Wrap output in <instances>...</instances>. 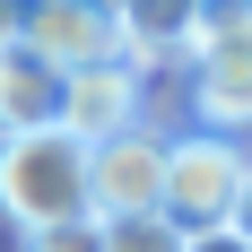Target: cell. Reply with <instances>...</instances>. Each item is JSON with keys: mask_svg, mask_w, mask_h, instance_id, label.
<instances>
[{"mask_svg": "<svg viewBox=\"0 0 252 252\" xmlns=\"http://www.w3.org/2000/svg\"><path fill=\"white\" fill-rule=\"evenodd\" d=\"M18 44H35L44 61H61V70L130 61V52H122V18H113V0H61V9H26Z\"/></svg>", "mask_w": 252, "mask_h": 252, "instance_id": "5b68a950", "label": "cell"}, {"mask_svg": "<svg viewBox=\"0 0 252 252\" xmlns=\"http://www.w3.org/2000/svg\"><path fill=\"white\" fill-rule=\"evenodd\" d=\"M87 191H96V218L157 209V200H165V130H157V122H130V130H113V139H96Z\"/></svg>", "mask_w": 252, "mask_h": 252, "instance_id": "277c9868", "label": "cell"}, {"mask_svg": "<svg viewBox=\"0 0 252 252\" xmlns=\"http://www.w3.org/2000/svg\"><path fill=\"white\" fill-rule=\"evenodd\" d=\"M113 18H122V52L139 70H174L200 44V0H113Z\"/></svg>", "mask_w": 252, "mask_h": 252, "instance_id": "52a82bcc", "label": "cell"}, {"mask_svg": "<svg viewBox=\"0 0 252 252\" xmlns=\"http://www.w3.org/2000/svg\"><path fill=\"white\" fill-rule=\"evenodd\" d=\"M61 96H70V70H61V61H44L35 44L0 52V139H9V130L61 122Z\"/></svg>", "mask_w": 252, "mask_h": 252, "instance_id": "ba28073f", "label": "cell"}, {"mask_svg": "<svg viewBox=\"0 0 252 252\" xmlns=\"http://www.w3.org/2000/svg\"><path fill=\"white\" fill-rule=\"evenodd\" d=\"M87 139L70 122H44V130H9L0 139V218L18 235L35 226H61V218H96V191H87Z\"/></svg>", "mask_w": 252, "mask_h": 252, "instance_id": "6da1fadb", "label": "cell"}, {"mask_svg": "<svg viewBox=\"0 0 252 252\" xmlns=\"http://www.w3.org/2000/svg\"><path fill=\"white\" fill-rule=\"evenodd\" d=\"M235 226H244V235H252V183H244V209H235Z\"/></svg>", "mask_w": 252, "mask_h": 252, "instance_id": "5bb4252c", "label": "cell"}, {"mask_svg": "<svg viewBox=\"0 0 252 252\" xmlns=\"http://www.w3.org/2000/svg\"><path fill=\"white\" fill-rule=\"evenodd\" d=\"M104 252H191V235L165 209H130V218H104Z\"/></svg>", "mask_w": 252, "mask_h": 252, "instance_id": "9c48e42d", "label": "cell"}, {"mask_svg": "<svg viewBox=\"0 0 252 252\" xmlns=\"http://www.w3.org/2000/svg\"><path fill=\"white\" fill-rule=\"evenodd\" d=\"M244 183H252L244 139H226V130H183V139H165V200L157 209L183 235H209V226H235Z\"/></svg>", "mask_w": 252, "mask_h": 252, "instance_id": "7a4b0ae2", "label": "cell"}, {"mask_svg": "<svg viewBox=\"0 0 252 252\" xmlns=\"http://www.w3.org/2000/svg\"><path fill=\"white\" fill-rule=\"evenodd\" d=\"M18 252H104V218H61V226L18 235Z\"/></svg>", "mask_w": 252, "mask_h": 252, "instance_id": "30bf717a", "label": "cell"}, {"mask_svg": "<svg viewBox=\"0 0 252 252\" xmlns=\"http://www.w3.org/2000/svg\"><path fill=\"white\" fill-rule=\"evenodd\" d=\"M26 9H61V0H26Z\"/></svg>", "mask_w": 252, "mask_h": 252, "instance_id": "9a60e30c", "label": "cell"}, {"mask_svg": "<svg viewBox=\"0 0 252 252\" xmlns=\"http://www.w3.org/2000/svg\"><path fill=\"white\" fill-rule=\"evenodd\" d=\"M18 26H26V0H0V52L18 44Z\"/></svg>", "mask_w": 252, "mask_h": 252, "instance_id": "7c38bea8", "label": "cell"}, {"mask_svg": "<svg viewBox=\"0 0 252 252\" xmlns=\"http://www.w3.org/2000/svg\"><path fill=\"white\" fill-rule=\"evenodd\" d=\"M191 252H252V235L244 226H209V235H191Z\"/></svg>", "mask_w": 252, "mask_h": 252, "instance_id": "8fae6325", "label": "cell"}, {"mask_svg": "<svg viewBox=\"0 0 252 252\" xmlns=\"http://www.w3.org/2000/svg\"><path fill=\"white\" fill-rule=\"evenodd\" d=\"M61 122L96 148L113 130L148 122V70L139 61H96V70H70V96H61Z\"/></svg>", "mask_w": 252, "mask_h": 252, "instance_id": "8992f818", "label": "cell"}, {"mask_svg": "<svg viewBox=\"0 0 252 252\" xmlns=\"http://www.w3.org/2000/svg\"><path fill=\"white\" fill-rule=\"evenodd\" d=\"M218 18H252V0H200V26H218Z\"/></svg>", "mask_w": 252, "mask_h": 252, "instance_id": "4fadbf2b", "label": "cell"}, {"mask_svg": "<svg viewBox=\"0 0 252 252\" xmlns=\"http://www.w3.org/2000/svg\"><path fill=\"white\" fill-rule=\"evenodd\" d=\"M183 96L200 113V130H244L252 122V18H218L200 26V44L183 61Z\"/></svg>", "mask_w": 252, "mask_h": 252, "instance_id": "3957f363", "label": "cell"}]
</instances>
